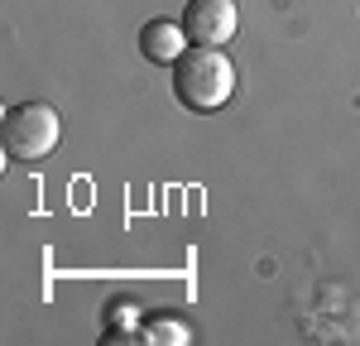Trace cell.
Returning <instances> with one entry per match:
<instances>
[{
	"label": "cell",
	"mask_w": 360,
	"mask_h": 346,
	"mask_svg": "<svg viewBox=\"0 0 360 346\" xmlns=\"http://www.w3.org/2000/svg\"><path fill=\"white\" fill-rule=\"evenodd\" d=\"M173 96L188 111H221L226 101L236 96V63L221 49L193 44L173 63Z\"/></svg>",
	"instance_id": "6da1fadb"
},
{
	"label": "cell",
	"mask_w": 360,
	"mask_h": 346,
	"mask_svg": "<svg viewBox=\"0 0 360 346\" xmlns=\"http://www.w3.org/2000/svg\"><path fill=\"white\" fill-rule=\"evenodd\" d=\"M0 135H5V154L15 164H39L49 159L63 140V120L49 101H15L5 120H0Z\"/></svg>",
	"instance_id": "7a4b0ae2"
},
{
	"label": "cell",
	"mask_w": 360,
	"mask_h": 346,
	"mask_svg": "<svg viewBox=\"0 0 360 346\" xmlns=\"http://www.w3.org/2000/svg\"><path fill=\"white\" fill-rule=\"evenodd\" d=\"M183 29H188L193 44L221 49L226 39H236V29H240V10H236V0H188Z\"/></svg>",
	"instance_id": "3957f363"
},
{
	"label": "cell",
	"mask_w": 360,
	"mask_h": 346,
	"mask_svg": "<svg viewBox=\"0 0 360 346\" xmlns=\"http://www.w3.org/2000/svg\"><path fill=\"white\" fill-rule=\"evenodd\" d=\"M188 44H193V39H188L183 20H164V15H159V20H149V25L139 29V53L149 58V63H168V68H173L178 58L188 53Z\"/></svg>",
	"instance_id": "277c9868"
},
{
	"label": "cell",
	"mask_w": 360,
	"mask_h": 346,
	"mask_svg": "<svg viewBox=\"0 0 360 346\" xmlns=\"http://www.w3.org/2000/svg\"><path fill=\"white\" fill-rule=\"evenodd\" d=\"M144 342L188 346V342H193V332H188V322H178V317H159V322H149V327H144Z\"/></svg>",
	"instance_id": "5b68a950"
}]
</instances>
